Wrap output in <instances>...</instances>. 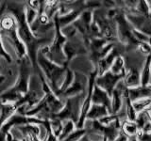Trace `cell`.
Instances as JSON below:
<instances>
[{
  "instance_id": "e575fe53",
  "label": "cell",
  "mask_w": 151,
  "mask_h": 141,
  "mask_svg": "<svg viewBox=\"0 0 151 141\" xmlns=\"http://www.w3.org/2000/svg\"><path fill=\"white\" fill-rule=\"evenodd\" d=\"M137 48L140 50L142 54L146 55V56L150 55L151 47H150V43H148V42H140L138 46H137Z\"/></svg>"
},
{
  "instance_id": "ab89813d",
  "label": "cell",
  "mask_w": 151,
  "mask_h": 141,
  "mask_svg": "<svg viewBox=\"0 0 151 141\" xmlns=\"http://www.w3.org/2000/svg\"><path fill=\"white\" fill-rule=\"evenodd\" d=\"M0 70H1V66H0Z\"/></svg>"
},
{
  "instance_id": "484cf974",
  "label": "cell",
  "mask_w": 151,
  "mask_h": 141,
  "mask_svg": "<svg viewBox=\"0 0 151 141\" xmlns=\"http://www.w3.org/2000/svg\"><path fill=\"white\" fill-rule=\"evenodd\" d=\"M150 103H151V98H144V99H140V100H137L134 102H131V105L135 112L138 114L145 110H147L150 108Z\"/></svg>"
},
{
  "instance_id": "f546056e",
  "label": "cell",
  "mask_w": 151,
  "mask_h": 141,
  "mask_svg": "<svg viewBox=\"0 0 151 141\" xmlns=\"http://www.w3.org/2000/svg\"><path fill=\"white\" fill-rule=\"evenodd\" d=\"M135 9L141 15L150 17V6L148 1H138Z\"/></svg>"
},
{
  "instance_id": "5bb4252c",
  "label": "cell",
  "mask_w": 151,
  "mask_h": 141,
  "mask_svg": "<svg viewBox=\"0 0 151 141\" xmlns=\"http://www.w3.org/2000/svg\"><path fill=\"white\" fill-rule=\"evenodd\" d=\"M123 78H124V75H115L112 74L110 70H108L101 76H96L94 80V85L105 90L108 95L111 97L113 89L115 88L118 83L122 81Z\"/></svg>"
},
{
  "instance_id": "52a82bcc",
  "label": "cell",
  "mask_w": 151,
  "mask_h": 141,
  "mask_svg": "<svg viewBox=\"0 0 151 141\" xmlns=\"http://www.w3.org/2000/svg\"><path fill=\"white\" fill-rule=\"evenodd\" d=\"M114 21L116 24L118 42H120L126 48H137L140 42L136 40L134 36V28L127 20L125 12L122 9H120L119 12L115 16Z\"/></svg>"
},
{
  "instance_id": "4dcf8cb0",
  "label": "cell",
  "mask_w": 151,
  "mask_h": 141,
  "mask_svg": "<svg viewBox=\"0 0 151 141\" xmlns=\"http://www.w3.org/2000/svg\"><path fill=\"white\" fill-rule=\"evenodd\" d=\"M49 125L50 129L57 137H59V135L61 132V128H63V121H60L57 119H50L49 120Z\"/></svg>"
},
{
  "instance_id": "7402d4cb",
  "label": "cell",
  "mask_w": 151,
  "mask_h": 141,
  "mask_svg": "<svg viewBox=\"0 0 151 141\" xmlns=\"http://www.w3.org/2000/svg\"><path fill=\"white\" fill-rule=\"evenodd\" d=\"M121 133L123 135H125L127 137H134L137 135V133L139 132V128L137 124L135 123V121H129V120H124L121 122V127H120Z\"/></svg>"
},
{
  "instance_id": "8d00e7d4",
  "label": "cell",
  "mask_w": 151,
  "mask_h": 141,
  "mask_svg": "<svg viewBox=\"0 0 151 141\" xmlns=\"http://www.w3.org/2000/svg\"><path fill=\"white\" fill-rule=\"evenodd\" d=\"M114 141H129V137H127L125 135H123L122 133L119 134V135L114 139Z\"/></svg>"
},
{
  "instance_id": "44dd1931",
  "label": "cell",
  "mask_w": 151,
  "mask_h": 141,
  "mask_svg": "<svg viewBox=\"0 0 151 141\" xmlns=\"http://www.w3.org/2000/svg\"><path fill=\"white\" fill-rule=\"evenodd\" d=\"M110 115V112L105 106L103 105H93L87 113L86 116V120H98L102 119L103 117H106Z\"/></svg>"
},
{
  "instance_id": "9c48e42d",
  "label": "cell",
  "mask_w": 151,
  "mask_h": 141,
  "mask_svg": "<svg viewBox=\"0 0 151 141\" xmlns=\"http://www.w3.org/2000/svg\"><path fill=\"white\" fill-rule=\"evenodd\" d=\"M86 93H80L78 95L68 97L63 99L64 105L58 114L54 115L51 119H57L60 121L72 120L75 124L78 123L80 116L82 102L85 98Z\"/></svg>"
},
{
  "instance_id": "7c38bea8",
  "label": "cell",
  "mask_w": 151,
  "mask_h": 141,
  "mask_svg": "<svg viewBox=\"0 0 151 141\" xmlns=\"http://www.w3.org/2000/svg\"><path fill=\"white\" fill-rule=\"evenodd\" d=\"M125 16L129 23L132 26L134 29L138 30L144 34L150 36L151 34V21L150 17L141 15L136 11V9L130 11H124Z\"/></svg>"
},
{
  "instance_id": "ffe728a7",
  "label": "cell",
  "mask_w": 151,
  "mask_h": 141,
  "mask_svg": "<svg viewBox=\"0 0 151 141\" xmlns=\"http://www.w3.org/2000/svg\"><path fill=\"white\" fill-rule=\"evenodd\" d=\"M135 123L138 126L139 131H142L145 134H151V119L149 109L138 113L135 120Z\"/></svg>"
},
{
  "instance_id": "6da1fadb",
  "label": "cell",
  "mask_w": 151,
  "mask_h": 141,
  "mask_svg": "<svg viewBox=\"0 0 151 141\" xmlns=\"http://www.w3.org/2000/svg\"><path fill=\"white\" fill-rule=\"evenodd\" d=\"M6 11L15 19L16 29L19 39L23 42L24 46L27 50V55L28 59L30 60L32 69L35 73H40L41 70L37 65V54L41 48L45 46H48L53 38H38L32 33L30 26L27 23L25 16V4H7Z\"/></svg>"
},
{
  "instance_id": "60d3db41",
  "label": "cell",
  "mask_w": 151,
  "mask_h": 141,
  "mask_svg": "<svg viewBox=\"0 0 151 141\" xmlns=\"http://www.w3.org/2000/svg\"><path fill=\"white\" fill-rule=\"evenodd\" d=\"M0 4H1V2H0Z\"/></svg>"
},
{
  "instance_id": "d4e9b609",
  "label": "cell",
  "mask_w": 151,
  "mask_h": 141,
  "mask_svg": "<svg viewBox=\"0 0 151 141\" xmlns=\"http://www.w3.org/2000/svg\"><path fill=\"white\" fill-rule=\"evenodd\" d=\"M73 80H74V72L68 67L67 69H66V70H65L64 79H63V83H61V85H60V87L59 88L58 92L56 93V96L59 98L61 95V94H63L66 90V89H67L71 86V84H72Z\"/></svg>"
},
{
  "instance_id": "3957f363",
  "label": "cell",
  "mask_w": 151,
  "mask_h": 141,
  "mask_svg": "<svg viewBox=\"0 0 151 141\" xmlns=\"http://www.w3.org/2000/svg\"><path fill=\"white\" fill-rule=\"evenodd\" d=\"M36 61L38 67L42 72V76L45 77V82L48 85L52 92L56 95V93L58 92L60 85L63 81L65 76V70L68 67L52 62L45 55L41 53L40 50L37 54Z\"/></svg>"
},
{
  "instance_id": "5b68a950",
  "label": "cell",
  "mask_w": 151,
  "mask_h": 141,
  "mask_svg": "<svg viewBox=\"0 0 151 141\" xmlns=\"http://www.w3.org/2000/svg\"><path fill=\"white\" fill-rule=\"evenodd\" d=\"M0 37L1 39H7L9 43L15 50L18 61H21L24 58L27 56V50L23 42L19 39L16 29V22L12 14H3L0 20Z\"/></svg>"
},
{
  "instance_id": "d590c367",
  "label": "cell",
  "mask_w": 151,
  "mask_h": 141,
  "mask_svg": "<svg viewBox=\"0 0 151 141\" xmlns=\"http://www.w3.org/2000/svg\"><path fill=\"white\" fill-rule=\"evenodd\" d=\"M6 141H28V139H27V138H26V137L16 138V137H14V136L12 135V133H9V134L7 135Z\"/></svg>"
},
{
  "instance_id": "277c9868",
  "label": "cell",
  "mask_w": 151,
  "mask_h": 141,
  "mask_svg": "<svg viewBox=\"0 0 151 141\" xmlns=\"http://www.w3.org/2000/svg\"><path fill=\"white\" fill-rule=\"evenodd\" d=\"M59 13L57 11L52 20L54 23V37L51 43L48 46H45L40 49V52L45 55L47 58L58 65H63L65 61V56L63 54V45L66 42V37L63 34L58 22Z\"/></svg>"
},
{
  "instance_id": "603a6c76",
  "label": "cell",
  "mask_w": 151,
  "mask_h": 141,
  "mask_svg": "<svg viewBox=\"0 0 151 141\" xmlns=\"http://www.w3.org/2000/svg\"><path fill=\"white\" fill-rule=\"evenodd\" d=\"M150 64H151V56L148 55L147 56H146L144 68H143V70H142V72L140 73V80H141L140 86H142V87L150 86V77H151Z\"/></svg>"
},
{
  "instance_id": "9a60e30c",
  "label": "cell",
  "mask_w": 151,
  "mask_h": 141,
  "mask_svg": "<svg viewBox=\"0 0 151 141\" xmlns=\"http://www.w3.org/2000/svg\"><path fill=\"white\" fill-rule=\"evenodd\" d=\"M121 53H122V51L120 50L119 47H117L115 44L114 47L111 50L110 53L98 61L97 66H96L97 76H101V75H103L105 73H107L108 70H110L114 59L118 56H122Z\"/></svg>"
},
{
  "instance_id": "74e56055",
  "label": "cell",
  "mask_w": 151,
  "mask_h": 141,
  "mask_svg": "<svg viewBox=\"0 0 151 141\" xmlns=\"http://www.w3.org/2000/svg\"><path fill=\"white\" fill-rule=\"evenodd\" d=\"M5 80V76H3L2 74H0V83H2Z\"/></svg>"
},
{
  "instance_id": "ba28073f",
  "label": "cell",
  "mask_w": 151,
  "mask_h": 141,
  "mask_svg": "<svg viewBox=\"0 0 151 141\" xmlns=\"http://www.w3.org/2000/svg\"><path fill=\"white\" fill-rule=\"evenodd\" d=\"M93 22L96 26L102 39L109 42H117V30L114 20L109 19L106 11L102 9H96L93 11Z\"/></svg>"
},
{
  "instance_id": "8992f818",
  "label": "cell",
  "mask_w": 151,
  "mask_h": 141,
  "mask_svg": "<svg viewBox=\"0 0 151 141\" xmlns=\"http://www.w3.org/2000/svg\"><path fill=\"white\" fill-rule=\"evenodd\" d=\"M45 96V91L42 89V85L40 76L37 73L31 74L28 84V89L25 96L21 98L16 103H14L16 109L24 105L26 107V112L35 107Z\"/></svg>"
},
{
  "instance_id": "d6a6232c",
  "label": "cell",
  "mask_w": 151,
  "mask_h": 141,
  "mask_svg": "<svg viewBox=\"0 0 151 141\" xmlns=\"http://www.w3.org/2000/svg\"><path fill=\"white\" fill-rule=\"evenodd\" d=\"M45 129V136L44 138H42L41 141H59L58 137L52 133V131L50 129V125H49V120H46V122L42 125Z\"/></svg>"
},
{
  "instance_id": "83f0119b",
  "label": "cell",
  "mask_w": 151,
  "mask_h": 141,
  "mask_svg": "<svg viewBox=\"0 0 151 141\" xmlns=\"http://www.w3.org/2000/svg\"><path fill=\"white\" fill-rule=\"evenodd\" d=\"M124 100L126 101V103H127V109H126V113H127V114H126V117L127 118V120H129V121H135L136 117H137V113L133 109V107H132L131 101L129 100V98L127 97V93H126V90H125V93H124Z\"/></svg>"
},
{
  "instance_id": "30bf717a",
  "label": "cell",
  "mask_w": 151,
  "mask_h": 141,
  "mask_svg": "<svg viewBox=\"0 0 151 141\" xmlns=\"http://www.w3.org/2000/svg\"><path fill=\"white\" fill-rule=\"evenodd\" d=\"M63 54L65 56V61L63 65L69 67L70 61L72 60L76 56L80 55H87L88 50L85 45L83 39L80 37L79 34H76L72 37L68 38L66 42L63 45Z\"/></svg>"
},
{
  "instance_id": "d6986e66",
  "label": "cell",
  "mask_w": 151,
  "mask_h": 141,
  "mask_svg": "<svg viewBox=\"0 0 151 141\" xmlns=\"http://www.w3.org/2000/svg\"><path fill=\"white\" fill-rule=\"evenodd\" d=\"M126 93L131 102H134L144 98H149L151 95V86H147V87L139 86L133 88H127Z\"/></svg>"
},
{
  "instance_id": "4316f807",
  "label": "cell",
  "mask_w": 151,
  "mask_h": 141,
  "mask_svg": "<svg viewBox=\"0 0 151 141\" xmlns=\"http://www.w3.org/2000/svg\"><path fill=\"white\" fill-rule=\"evenodd\" d=\"M76 129V124L72 120H64L63 121V128H61V132L58 137L59 141H63L65 139L67 136L72 133V132Z\"/></svg>"
},
{
  "instance_id": "836d02e7",
  "label": "cell",
  "mask_w": 151,
  "mask_h": 141,
  "mask_svg": "<svg viewBox=\"0 0 151 141\" xmlns=\"http://www.w3.org/2000/svg\"><path fill=\"white\" fill-rule=\"evenodd\" d=\"M0 58H3L8 63H11L12 61V58L11 55H9L8 52L6 51V49H5V47L3 45L1 37H0Z\"/></svg>"
},
{
  "instance_id": "ac0fdd59",
  "label": "cell",
  "mask_w": 151,
  "mask_h": 141,
  "mask_svg": "<svg viewBox=\"0 0 151 141\" xmlns=\"http://www.w3.org/2000/svg\"><path fill=\"white\" fill-rule=\"evenodd\" d=\"M122 82L126 87V88H133L136 87H139L141 84L140 72L136 68L130 67L129 70L126 73Z\"/></svg>"
},
{
  "instance_id": "2e32d148",
  "label": "cell",
  "mask_w": 151,
  "mask_h": 141,
  "mask_svg": "<svg viewBox=\"0 0 151 141\" xmlns=\"http://www.w3.org/2000/svg\"><path fill=\"white\" fill-rule=\"evenodd\" d=\"M126 90V87L124 86L123 82H119L117 84L115 88L113 89L111 93V114L116 115L118 113H120V110L122 108V103L124 100V93Z\"/></svg>"
},
{
  "instance_id": "7a4b0ae2",
  "label": "cell",
  "mask_w": 151,
  "mask_h": 141,
  "mask_svg": "<svg viewBox=\"0 0 151 141\" xmlns=\"http://www.w3.org/2000/svg\"><path fill=\"white\" fill-rule=\"evenodd\" d=\"M32 66L27 56L19 61V74L16 84L0 94V100L3 103H16L25 96L28 89V84L31 76Z\"/></svg>"
},
{
  "instance_id": "cb8c5ba5",
  "label": "cell",
  "mask_w": 151,
  "mask_h": 141,
  "mask_svg": "<svg viewBox=\"0 0 151 141\" xmlns=\"http://www.w3.org/2000/svg\"><path fill=\"white\" fill-rule=\"evenodd\" d=\"M110 72L112 74L115 75H124L127 73L126 70V65H125V60L123 58L122 56H118L117 58L114 59L111 67L110 69Z\"/></svg>"
},
{
  "instance_id": "f35d334b",
  "label": "cell",
  "mask_w": 151,
  "mask_h": 141,
  "mask_svg": "<svg viewBox=\"0 0 151 141\" xmlns=\"http://www.w3.org/2000/svg\"><path fill=\"white\" fill-rule=\"evenodd\" d=\"M2 105V102H1V100H0V105Z\"/></svg>"
},
{
  "instance_id": "e0dca14e",
  "label": "cell",
  "mask_w": 151,
  "mask_h": 141,
  "mask_svg": "<svg viewBox=\"0 0 151 141\" xmlns=\"http://www.w3.org/2000/svg\"><path fill=\"white\" fill-rule=\"evenodd\" d=\"M92 103L93 105H98L105 106L111 114V97L108 95V93L105 90H103L102 88L96 86V85H94L93 88Z\"/></svg>"
},
{
  "instance_id": "f1b7e54d",
  "label": "cell",
  "mask_w": 151,
  "mask_h": 141,
  "mask_svg": "<svg viewBox=\"0 0 151 141\" xmlns=\"http://www.w3.org/2000/svg\"><path fill=\"white\" fill-rule=\"evenodd\" d=\"M86 134H87V130L85 129V127L84 128H80V129L76 128L72 133H71L67 137L63 139V141H79Z\"/></svg>"
},
{
  "instance_id": "1f68e13d",
  "label": "cell",
  "mask_w": 151,
  "mask_h": 141,
  "mask_svg": "<svg viewBox=\"0 0 151 141\" xmlns=\"http://www.w3.org/2000/svg\"><path fill=\"white\" fill-rule=\"evenodd\" d=\"M37 15H38L37 11L31 9L30 7H28L27 4H25V16H26V20H27V23L28 24V26H30L31 24L34 22Z\"/></svg>"
},
{
  "instance_id": "8fae6325",
  "label": "cell",
  "mask_w": 151,
  "mask_h": 141,
  "mask_svg": "<svg viewBox=\"0 0 151 141\" xmlns=\"http://www.w3.org/2000/svg\"><path fill=\"white\" fill-rule=\"evenodd\" d=\"M92 133L100 135L105 141H114L121 133V120L118 119L109 125H103L98 120H91Z\"/></svg>"
},
{
  "instance_id": "4fadbf2b",
  "label": "cell",
  "mask_w": 151,
  "mask_h": 141,
  "mask_svg": "<svg viewBox=\"0 0 151 141\" xmlns=\"http://www.w3.org/2000/svg\"><path fill=\"white\" fill-rule=\"evenodd\" d=\"M88 88V77L79 72H74V80L71 86L59 97L61 100L68 97L78 95L80 93H86Z\"/></svg>"
}]
</instances>
